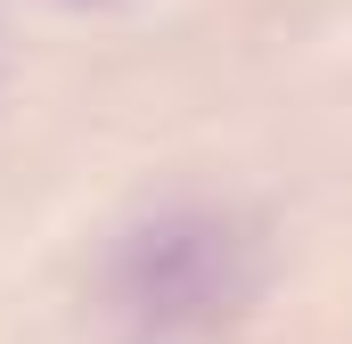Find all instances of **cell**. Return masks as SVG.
I'll return each instance as SVG.
<instances>
[{
	"mask_svg": "<svg viewBox=\"0 0 352 344\" xmlns=\"http://www.w3.org/2000/svg\"><path fill=\"white\" fill-rule=\"evenodd\" d=\"M263 287V238L230 205H164L131 222L107 270L98 312L115 344H213Z\"/></svg>",
	"mask_w": 352,
	"mask_h": 344,
	"instance_id": "cell-1",
	"label": "cell"
}]
</instances>
